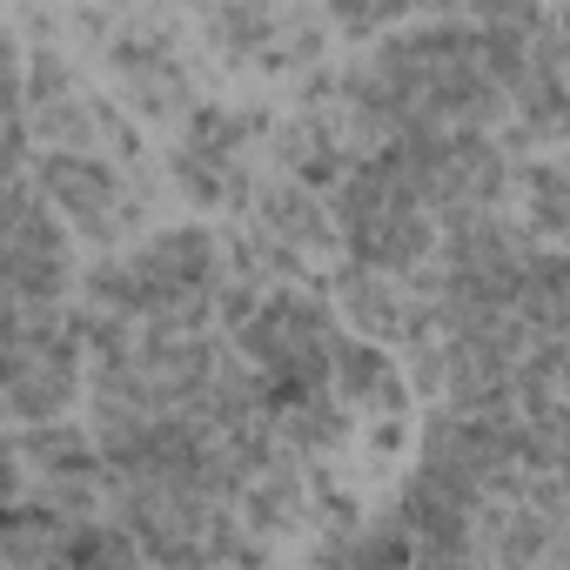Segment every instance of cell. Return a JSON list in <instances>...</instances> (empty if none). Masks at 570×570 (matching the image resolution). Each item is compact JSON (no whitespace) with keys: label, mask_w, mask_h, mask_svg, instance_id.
<instances>
[{"label":"cell","mask_w":570,"mask_h":570,"mask_svg":"<svg viewBox=\"0 0 570 570\" xmlns=\"http://www.w3.org/2000/svg\"><path fill=\"white\" fill-rule=\"evenodd\" d=\"M228 289L222 235L175 222V228H141L115 255H95L88 275H75V323H108V330H161V336H195L215 330Z\"/></svg>","instance_id":"6da1fadb"},{"label":"cell","mask_w":570,"mask_h":570,"mask_svg":"<svg viewBox=\"0 0 570 570\" xmlns=\"http://www.w3.org/2000/svg\"><path fill=\"white\" fill-rule=\"evenodd\" d=\"M28 181L48 202V215L68 228V242L88 248V255H115L121 242L155 228L148 168H135V161L88 155V148H35Z\"/></svg>","instance_id":"7a4b0ae2"},{"label":"cell","mask_w":570,"mask_h":570,"mask_svg":"<svg viewBox=\"0 0 570 570\" xmlns=\"http://www.w3.org/2000/svg\"><path fill=\"white\" fill-rule=\"evenodd\" d=\"M75 242L35 195L28 168L0 175V309L14 303H68L75 296Z\"/></svg>","instance_id":"3957f363"},{"label":"cell","mask_w":570,"mask_h":570,"mask_svg":"<svg viewBox=\"0 0 570 570\" xmlns=\"http://www.w3.org/2000/svg\"><path fill=\"white\" fill-rule=\"evenodd\" d=\"M21 450V497L48 503L55 517L81 523V517H101L108 503V470H101V450L81 423L68 416H48V423H28L14 436Z\"/></svg>","instance_id":"277c9868"},{"label":"cell","mask_w":570,"mask_h":570,"mask_svg":"<svg viewBox=\"0 0 570 570\" xmlns=\"http://www.w3.org/2000/svg\"><path fill=\"white\" fill-rule=\"evenodd\" d=\"M21 497V450H14V430H0V503Z\"/></svg>","instance_id":"5b68a950"}]
</instances>
